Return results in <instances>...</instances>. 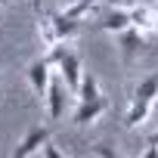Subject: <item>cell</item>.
Listing matches in <instances>:
<instances>
[{"label":"cell","mask_w":158,"mask_h":158,"mask_svg":"<svg viewBox=\"0 0 158 158\" xmlns=\"http://www.w3.org/2000/svg\"><path fill=\"white\" fill-rule=\"evenodd\" d=\"M50 139V130L47 127H31L25 130V136L19 139V146L13 149V158H28V155H40L44 143Z\"/></svg>","instance_id":"1"},{"label":"cell","mask_w":158,"mask_h":158,"mask_svg":"<svg viewBox=\"0 0 158 158\" xmlns=\"http://www.w3.org/2000/svg\"><path fill=\"white\" fill-rule=\"evenodd\" d=\"M56 71L62 74L65 87H68L71 93H77V84H81V77H84V65H81V56H77L74 50H68V53H65V59L56 65Z\"/></svg>","instance_id":"2"},{"label":"cell","mask_w":158,"mask_h":158,"mask_svg":"<svg viewBox=\"0 0 158 158\" xmlns=\"http://www.w3.org/2000/svg\"><path fill=\"white\" fill-rule=\"evenodd\" d=\"M65 81H62V74L59 77H53L50 81V87H47V115L53 118V121H62L65 118Z\"/></svg>","instance_id":"3"},{"label":"cell","mask_w":158,"mask_h":158,"mask_svg":"<svg viewBox=\"0 0 158 158\" xmlns=\"http://www.w3.org/2000/svg\"><path fill=\"white\" fill-rule=\"evenodd\" d=\"M106 109H109V102L99 96V99H87V102H77V109H74V115H71V121L77 124V127H87V124H96L102 115H106Z\"/></svg>","instance_id":"4"},{"label":"cell","mask_w":158,"mask_h":158,"mask_svg":"<svg viewBox=\"0 0 158 158\" xmlns=\"http://www.w3.org/2000/svg\"><path fill=\"white\" fill-rule=\"evenodd\" d=\"M50 81H53L50 62H47L44 56H37V59L28 65V84H31V90H34L37 96H47V87H50Z\"/></svg>","instance_id":"5"},{"label":"cell","mask_w":158,"mask_h":158,"mask_svg":"<svg viewBox=\"0 0 158 158\" xmlns=\"http://www.w3.org/2000/svg\"><path fill=\"white\" fill-rule=\"evenodd\" d=\"M133 22H130V10H124V6H109V13L102 16V22H99V28L102 31H112V34H121L124 28H130Z\"/></svg>","instance_id":"6"},{"label":"cell","mask_w":158,"mask_h":158,"mask_svg":"<svg viewBox=\"0 0 158 158\" xmlns=\"http://www.w3.org/2000/svg\"><path fill=\"white\" fill-rule=\"evenodd\" d=\"M149 112H152V102L133 99V102H130V109H127V118H124V124H127L130 130H136V127H143V124L149 121Z\"/></svg>","instance_id":"7"},{"label":"cell","mask_w":158,"mask_h":158,"mask_svg":"<svg viewBox=\"0 0 158 158\" xmlns=\"http://www.w3.org/2000/svg\"><path fill=\"white\" fill-rule=\"evenodd\" d=\"M77 102H87V99H99L102 93H99V81H96V74H90V71H84V77H81V84H77Z\"/></svg>","instance_id":"8"},{"label":"cell","mask_w":158,"mask_h":158,"mask_svg":"<svg viewBox=\"0 0 158 158\" xmlns=\"http://www.w3.org/2000/svg\"><path fill=\"white\" fill-rule=\"evenodd\" d=\"M130 22L143 31V28H158V16L152 13V6H146V3H136L133 10H130Z\"/></svg>","instance_id":"9"},{"label":"cell","mask_w":158,"mask_h":158,"mask_svg":"<svg viewBox=\"0 0 158 158\" xmlns=\"http://www.w3.org/2000/svg\"><path fill=\"white\" fill-rule=\"evenodd\" d=\"M158 96V74H146L143 81L133 87V99H143V102H155Z\"/></svg>","instance_id":"10"},{"label":"cell","mask_w":158,"mask_h":158,"mask_svg":"<svg viewBox=\"0 0 158 158\" xmlns=\"http://www.w3.org/2000/svg\"><path fill=\"white\" fill-rule=\"evenodd\" d=\"M118 37H121V47H124V53H127V56H133V53H136L139 47H146V40H143V31H139L136 25L124 28V31H121Z\"/></svg>","instance_id":"11"},{"label":"cell","mask_w":158,"mask_h":158,"mask_svg":"<svg viewBox=\"0 0 158 158\" xmlns=\"http://www.w3.org/2000/svg\"><path fill=\"white\" fill-rule=\"evenodd\" d=\"M53 25H56V31H59L62 40H71L77 34V19H71L68 13H56L53 16Z\"/></svg>","instance_id":"12"},{"label":"cell","mask_w":158,"mask_h":158,"mask_svg":"<svg viewBox=\"0 0 158 158\" xmlns=\"http://www.w3.org/2000/svg\"><path fill=\"white\" fill-rule=\"evenodd\" d=\"M37 34H40V40H44V50L53 47L56 40H62L59 31H56V25H53V16H40V19H37Z\"/></svg>","instance_id":"13"},{"label":"cell","mask_w":158,"mask_h":158,"mask_svg":"<svg viewBox=\"0 0 158 158\" xmlns=\"http://www.w3.org/2000/svg\"><path fill=\"white\" fill-rule=\"evenodd\" d=\"M93 10H96V0H74V3H68L62 13H68L71 19H87V16H93Z\"/></svg>","instance_id":"14"},{"label":"cell","mask_w":158,"mask_h":158,"mask_svg":"<svg viewBox=\"0 0 158 158\" xmlns=\"http://www.w3.org/2000/svg\"><path fill=\"white\" fill-rule=\"evenodd\" d=\"M65 53H68V40H56L53 47H47V53H44V59L50 62V68H56L62 59H65Z\"/></svg>","instance_id":"15"},{"label":"cell","mask_w":158,"mask_h":158,"mask_svg":"<svg viewBox=\"0 0 158 158\" xmlns=\"http://www.w3.org/2000/svg\"><path fill=\"white\" fill-rule=\"evenodd\" d=\"M90 155H99V158H115L118 152H115V146H109V143H96V146H90Z\"/></svg>","instance_id":"16"},{"label":"cell","mask_w":158,"mask_h":158,"mask_svg":"<svg viewBox=\"0 0 158 158\" xmlns=\"http://www.w3.org/2000/svg\"><path fill=\"white\" fill-rule=\"evenodd\" d=\"M40 155H44V158H62V152H59V149H56V146H53L50 139L44 143V149H40Z\"/></svg>","instance_id":"17"},{"label":"cell","mask_w":158,"mask_h":158,"mask_svg":"<svg viewBox=\"0 0 158 158\" xmlns=\"http://www.w3.org/2000/svg\"><path fill=\"white\" fill-rule=\"evenodd\" d=\"M106 3H109V6H127L130 0H106Z\"/></svg>","instance_id":"18"},{"label":"cell","mask_w":158,"mask_h":158,"mask_svg":"<svg viewBox=\"0 0 158 158\" xmlns=\"http://www.w3.org/2000/svg\"><path fill=\"white\" fill-rule=\"evenodd\" d=\"M133 3H146V6H152V3H155V0H133Z\"/></svg>","instance_id":"19"},{"label":"cell","mask_w":158,"mask_h":158,"mask_svg":"<svg viewBox=\"0 0 158 158\" xmlns=\"http://www.w3.org/2000/svg\"><path fill=\"white\" fill-rule=\"evenodd\" d=\"M149 143H158V130H155V133H152V139H149Z\"/></svg>","instance_id":"20"},{"label":"cell","mask_w":158,"mask_h":158,"mask_svg":"<svg viewBox=\"0 0 158 158\" xmlns=\"http://www.w3.org/2000/svg\"><path fill=\"white\" fill-rule=\"evenodd\" d=\"M3 3H6V0H0V6H3Z\"/></svg>","instance_id":"21"},{"label":"cell","mask_w":158,"mask_h":158,"mask_svg":"<svg viewBox=\"0 0 158 158\" xmlns=\"http://www.w3.org/2000/svg\"><path fill=\"white\" fill-rule=\"evenodd\" d=\"M155 3H158V0H155Z\"/></svg>","instance_id":"22"}]
</instances>
